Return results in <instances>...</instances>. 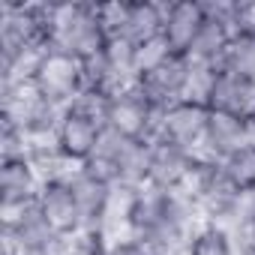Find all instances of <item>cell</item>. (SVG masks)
Listing matches in <instances>:
<instances>
[{
	"label": "cell",
	"mask_w": 255,
	"mask_h": 255,
	"mask_svg": "<svg viewBox=\"0 0 255 255\" xmlns=\"http://www.w3.org/2000/svg\"><path fill=\"white\" fill-rule=\"evenodd\" d=\"M111 42L99 3H84V0H69V3H51V42L48 48L69 51L75 57L99 54Z\"/></svg>",
	"instance_id": "1"
},
{
	"label": "cell",
	"mask_w": 255,
	"mask_h": 255,
	"mask_svg": "<svg viewBox=\"0 0 255 255\" xmlns=\"http://www.w3.org/2000/svg\"><path fill=\"white\" fill-rule=\"evenodd\" d=\"M63 108L42 96L30 81L0 84V120L24 129L33 141L54 138Z\"/></svg>",
	"instance_id": "2"
},
{
	"label": "cell",
	"mask_w": 255,
	"mask_h": 255,
	"mask_svg": "<svg viewBox=\"0 0 255 255\" xmlns=\"http://www.w3.org/2000/svg\"><path fill=\"white\" fill-rule=\"evenodd\" d=\"M105 126L126 138H144L156 141L162 129V108L150 105V99L135 87H123L108 96L105 102Z\"/></svg>",
	"instance_id": "3"
},
{
	"label": "cell",
	"mask_w": 255,
	"mask_h": 255,
	"mask_svg": "<svg viewBox=\"0 0 255 255\" xmlns=\"http://www.w3.org/2000/svg\"><path fill=\"white\" fill-rule=\"evenodd\" d=\"M30 84L48 96L51 102H57L60 108H66L81 90H84V66L81 57L60 51V48H45L33 66Z\"/></svg>",
	"instance_id": "4"
},
{
	"label": "cell",
	"mask_w": 255,
	"mask_h": 255,
	"mask_svg": "<svg viewBox=\"0 0 255 255\" xmlns=\"http://www.w3.org/2000/svg\"><path fill=\"white\" fill-rule=\"evenodd\" d=\"M102 120L78 105H66L57 123V132H54V144L60 147V153L66 156L69 165H84L102 135Z\"/></svg>",
	"instance_id": "5"
},
{
	"label": "cell",
	"mask_w": 255,
	"mask_h": 255,
	"mask_svg": "<svg viewBox=\"0 0 255 255\" xmlns=\"http://www.w3.org/2000/svg\"><path fill=\"white\" fill-rule=\"evenodd\" d=\"M69 186L75 192L81 219H84V231H102L108 237V216H111V204H114V183L90 174L87 168H72L69 171Z\"/></svg>",
	"instance_id": "6"
},
{
	"label": "cell",
	"mask_w": 255,
	"mask_h": 255,
	"mask_svg": "<svg viewBox=\"0 0 255 255\" xmlns=\"http://www.w3.org/2000/svg\"><path fill=\"white\" fill-rule=\"evenodd\" d=\"M189 75H192V60H189L186 54L174 51L159 69L141 75V78L135 81V87L150 99V105H156V108L165 111L168 105H174V102H180V99L186 96Z\"/></svg>",
	"instance_id": "7"
},
{
	"label": "cell",
	"mask_w": 255,
	"mask_h": 255,
	"mask_svg": "<svg viewBox=\"0 0 255 255\" xmlns=\"http://www.w3.org/2000/svg\"><path fill=\"white\" fill-rule=\"evenodd\" d=\"M36 207L39 213L45 216V222L60 234V237H78L84 231V219H81V210H78V201H75V192L69 186V177H60V180H45L39 186V195H36Z\"/></svg>",
	"instance_id": "8"
},
{
	"label": "cell",
	"mask_w": 255,
	"mask_h": 255,
	"mask_svg": "<svg viewBox=\"0 0 255 255\" xmlns=\"http://www.w3.org/2000/svg\"><path fill=\"white\" fill-rule=\"evenodd\" d=\"M207 120H210V108L204 102H192V99H180L174 105H168L162 111V129L159 138L186 147L192 153L201 150L204 141V129H207Z\"/></svg>",
	"instance_id": "9"
},
{
	"label": "cell",
	"mask_w": 255,
	"mask_h": 255,
	"mask_svg": "<svg viewBox=\"0 0 255 255\" xmlns=\"http://www.w3.org/2000/svg\"><path fill=\"white\" fill-rule=\"evenodd\" d=\"M204 105L210 111L243 117V114H249L255 108V81H249V78H243L237 72H228V69H216Z\"/></svg>",
	"instance_id": "10"
},
{
	"label": "cell",
	"mask_w": 255,
	"mask_h": 255,
	"mask_svg": "<svg viewBox=\"0 0 255 255\" xmlns=\"http://www.w3.org/2000/svg\"><path fill=\"white\" fill-rule=\"evenodd\" d=\"M165 27V3L153 0H123V18L114 39H123L129 45H141L147 39L162 36Z\"/></svg>",
	"instance_id": "11"
},
{
	"label": "cell",
	"mask_w": 255,
	"mask_h": 255,
	"mask_svg": "<svg viewBox=\"0 0 255 255\" xmlns=\"http://www.w3.org/2000/svg\"><path fill=\"white\" fill-rule=\"evenodd\" d=\"M207 21V12H204V0H171L165 3V27H162V36L165 42L186 54L189 45L195 42L198 30L204 27Z\"/></svg>",
	"instance_id": "12"
},
{
	"label": "cell",
	"mask_w": 255,
	"mask_h": 255,
	"mask_svg": "<svg viewBox=\"0 0 255 255\" xmlns=\"http://www.w3.org/2000/svg\"><path fill=\"white\" fill-rule=\"evenodd\" d=\"M195 153L186 147H177L165 138L153 141V153H150V180L147 186L156 189H183V180L189 174Z\"/></svg>",
	"instance_id": "13"
},
{
	"label": "cell",
	"mask_w": 255,
	"mask_h": 255,
	"mask_svg": "<svg viewBox=\"0 0 255 255\" xmlns=\"http://www.w3.org/2000/svg\"><path fill=\"white\" fill-rule=\"evenodd\" d=\"M237 147H243V120L234 114H222V111H210L207 129H204V141H201V156H210L216 162L228 159Z\"/></svg>",
	"instance_id": "14"
},
{
	"label": "cell",
	"mask_w": 255,
	"mask_h": 255,
	"mask_svg": "<svg viewBox=\"0 0 255 255\" xmlns=\"http://www.w3.org/2000/svg\"><path fill=\"white\" fill-rule=\"evenodd\" d=\"M39 174L27 159L0 162V204H30L39 195Z\"/></svg>",
	"instance_id": "15"
},
{
	"label": "cell",
	"mask_w": 255,
	"mask_h": 255,
	"mask_svg": "<svg viewBox=\"0 0 255 255\" xmlns=\"http://www.w3.org/2000/svg\"><path fill=\"white\" fill-rule=\"evenodd\" d=\"M150 153H153V141L132 138L126 144L123 156L117 159V183L114 186H129V189L147 186V180H150Z\"/></svg>",
	"instance_id": "16"
},
{
	"label": "cell",
	"mask_w": 255,
	"mask_h": 255,
	"mask_svg": "<svg viewBox=\"0 0 255 255\" xmlns=\"http://www.w3.org/2000/svg\"><path fill=\"white\" fill-rule=\"evenodd\" d=\"M228 42H231V30H228L225 24H219V21L207 18V21H204V27L198 30L195 42L189 45L186 57H189L195 66H210V69H216V66L222 63V54H225Z\"/></svg>",
	"instance_id": "17"
},
{
	"label": "cell",
	"mask_w": 255,
	"mask_h": 255,
	"mask_svg": "<svg viewBox=\"0 0 255 255\" xmlns=\"http://www.w3.org/2000/svg\"><path fill=\"white\" fill-rule=\"evenodd\" d=\"M216 69H228V72H237V75L255 81V27H243V30L231 33V42Z\"/></svg>",
	"instance_id": "18"
},
{
	"label": "cell",
	"mask_w": 255,
	"mask_h": 255,
	"mask_svg": "<svg viewBox=\"0 0 255 255\" xmlns=\"http://www.w3.org/2000/svg\"><path fill=\"white\" fill-rule=\"evenodd\" d=\"M3 234H12L15 237V243L18 246H51V243H57L60 240V234L45 222V216L39 213V207L33 204L9 231H3Z\"/></svg>",
	"instance_id": "19"
},
{
	"label": "cell",
	"mask_w": 255,
	"mask_h": 255,
	"mask_svg": "<svg viewBox=\"0 0 255 255\" xmlns=\"http://www.w3.org/2000/svg\"><path fill=\"white\" fill-rule=\"evenodd\" d=\"M186 255H237V246H234L228 228L213 225V222H201L189 240Z\"/></svg>",
	"instance_id": "20"
},
{
	"label": "cell",
	"mask_w": 255,
	"mask_h": 255,
	"mask_svg": "<svg viewBox=\"0 0 255 255\" xmlns=\"http://www.w3.org/2000/svg\"><path fill=\"white\" fill-rule=\"evenodd\" d=\"M222 171L237 192L255 189V147H237L228 159H222Z\"/></svg>",
	"instance_id": "21"
},
{
	"label": "cell",
	"mask_w": 255,
	"mask_h": 255,
	"mask_svg": "<svg viewBox=\"0 0 255 255\" xmlns=\"http://www.w3.org/2000/svg\"><path fill=\"white\" fill-rule=\"evenodd\" d=\"M171 54H174V48L165 42V36H156V39H147V42L135 45V75L141 78V75L159 69Z\"/></svg>",
	"instance_id": "22"
},
{
	"label": "cell",
	"mask_w": 255,
	"mask_h": 255,
	"mask_svg": "<svg viewBox=\"0 0 255 255\" xmlns=\"http://www.w3.org/2000/svg\"><path fill=\"white\" fill-rule=\"evenodd\" d=\"M30 156V135L12 123L0 120V162H15Z\"/></svg>",
	"instance_id": "23"
},
{
	"label": "cell",
	"mask_w": 255,
	"mask_h": 255,
	"mask_svg": "<svg viewBox=\"0 0 255 255\" xmlns=\"http://www.w3.org/2000/svg\"><path fill=\"white\" fill-rule=\"evenodd\" d=\"M105 255H150V252H147V246L138 237H132V234H117V237L108 240Z\"/></svg>",
	"instance_id": "24"
},
{
	"label": "cell",
	"mask_w": 255,
	"mask_h": 255,
	"mask_svg": "<svg viewBox=\"0 0 255 255\" xmlns=\"http://www.w3.org/2000/svg\"><path fill=\"white\" fill-rule=\"evenodd\" d=\"M240 120H243V144L246 147H255V108L249 114H243Z\"/></svg>",
	"instance_id": "25"
},
{
	"label": "cell",
	"mask_w": 255,
	"mask_h": 255,
	"mask_svg": "<svg viewBox=\"0 0 255 255\" xmlns=\"http://www.w3.org/2000/svg\"><path fill=\"white\" fill-rule=\"evenodd\" d=\"M252 204H255V189H252Z\"/></svg>",
	"instance_id": "26"
}]
</instances>
